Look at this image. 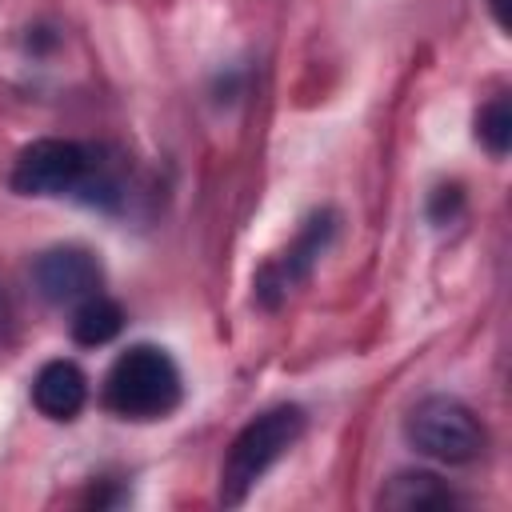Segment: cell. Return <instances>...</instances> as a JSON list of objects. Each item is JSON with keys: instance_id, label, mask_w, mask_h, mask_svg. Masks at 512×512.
<instances>
[{"instance_id": "cell-6", "label": "cell", "mask_w": 512, "mask_h": 512, "mask_svg": "<svg viewBox=\"0 0 512 512\" xmlns=\"http://www.w3.org/2000/svg\"><path fill=\"white\" fill-rule=\"evenodd\" d=\"M88 400V380L72 360H48L32 380V404L48 420H72Z\"/></svg>"}, {"instance_id": "cell-11", "label": "cell", "mask_w": 512, "mask_h": 512, "mask_svg": "<svg viewBox=\"0 0 512 512\" xmlns=\"http://www.w3.org/2000/svg\"><path fill=\"white\" fill-rule=\"evenodd\" d=\"M4 320H8V316H4V300H0V328H4Z\"/></svg>"}, {"instance_id": "cell-8", "label": "cell", "mask_w": 512, "mask_h": 512, "mask_svg": "<svg viewBox=\"0 0 512 512\" xmlns=\"http://www.w3.org/2000/svg\"><path fill=\"white\" fill-rule=\"evenodd\" d=\"M120 328H124V312H120V304L108 300V296H100V292L88 296V300H80L76 312H72V340L84 344V348H100V344H108L112 336H120Z\"/></svg>"}, {"instance_id": "cell-7", "label": "cell", "mask_w": 512, "mask_h": 512, "mask_svg": "<svg viewBox=\"0 0 512 512\" xmlns=\"http://www.w3.org/2000/svg\"><path fill=\"white\" fill-rule=\"evenodd\" d=\"M456 496L448 484H440V476L432 472H396L384 488H380V508H396V512H420V508H452Z\"/></svg>"}, {"instance_id": "cell-3", "label": "cell", "mask_w": 512, "mask_h": 512, "mask_svg": "<svg viewBox=\"0 0 512 512\" xmlns=\"http://www.w3.org/2000/svg\"><path fill=\"white\" fill-rule=\"evenodd\" d=\"M404 432H408L416 452H424V456H432L440 464H472L488 444V432L476 420V412L468 404L452 400V396L420 400L408 412Z\"/></svg>"}, {"instance_id": "cell-1", "label": "cell", "mask_w": 512, "mask_h": 512, "mask_svg": "<svg viewBox=\"0 0 512 512\" xmlns=\"http://www.w3.org/2000/svg\"><path fill=\"white\" fill-rule=\"evenodd\" d=\"M104 404L124 420H160L180 404V368L156 344H132L104 376Z\"/></svg>"}, {"instance_id": "cell-2", "label": "cell", "mask_w": 512, "mask_h": 512, "mask_svg": "<svg viewBox=\"0 0 512 512\" xmlns=\"http://www.w3.org/2000/svg\"><path fill=\"white\" fill-rule=\"evenodd\" d=\"M300 432H304V408L296 404H276L256 420H248L220 464V500L236 508L252 492V484L300 440Z\"/></svg>"}, {"instance_id": "cell-4", "label": "cell", "mask_w": 512, "mask_h": 512, "mask_svg": "<svg viewBox=\"0 0 512 512\" xmlns=\"http://www.w3.org/2000/svg\"><path fill=\"white\" fill-rule=\"evenodd\" d=\"M92 152L76 140H60V136H44L32 140L16 164H12V192L20 196H64V192H80L92 180Z\"/></svg>"}, {"instance_id": "cell-9", "label": "cell", "mask_w": 512, "mask_h": 512, "mask_svg": "<svg viewBox=\"0 0 512 512\" xmlns=\"http://www.w3.org/2000/svg\"><path fill=\"white\" fill-rule=\"evenodd\" d=\"M476 136L492 156H504L512 144V104L508 96H492L476 116Z\"/></svg>"}, {"instance_id": "cell-5", "label": "cell", "mask_w": 512, "mask_h": 512, "mask_svg": "<svg viewBox=\"0 0 512 512\" xmlns=\"http://www.w3.org/2000/svg\"><path fill=\"white\" fill-rule=\"evenodd\" d=\"M100 280H104V272H100L96 256L80 244L48 248L32 264V284L48 304H80L100 292Z\"/></svg>"}, {"instance_id": "cell-10", "label": "cell", "mask_w": 512, "mask_h": 512, "mask_svg": "<svg viewBox=\"0 0 512 512\" xmlns=\"http://www.w3.org/2000/svg\"><path fill=\"white\" fill-rule=\"evenodd\" d=\"M508 4H512V0H488V8H492V16H496V24H500L504 32L512 28V12H508Z\"/></svg>"}]
</instances>
